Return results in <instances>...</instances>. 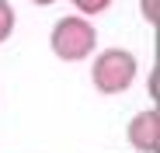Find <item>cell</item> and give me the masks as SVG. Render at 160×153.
Here are the masks:
<instances>
[{
	"mask_svg": "<svg viewBox=\"0 0 160 153\" xmlns=\"http://www.w3.org/2000/svg\"><path fill=\"white\" fill-rule=\"evenodd\" d=\"M49 49L52 56L63 63H84L94 49H98V28L94 21L84 14H66L52 24L49 32Z\"/></svg>",
	"mask_w": 160,
	"mask_h": 153,
	"instance_id": "obj_1",
	"label": "cell"
},
{
	"mask_svg": "<svg viewBox=\"0 0 160 153\" xmlns=\"http://www.w3.org/2000/svg\"><path fill=\"white\" fill-rule=\"evenodd\" d=\"M136 73H139V63L136 56L122 45H112V49H101L91 63V84L98 94L104 97H115V94H125L132 84H136Z\"/></svg>",
	"mask_w": 160,
	"mask_h": 153,
	"instance_id": "obj_2",
	"label": "cell"
},
{
	"mask_svg": "<svg viewBox=\"0 0 160 153\" xmlns=\"http://www.w3.org/2000/svg\"><path fill=\"white\" fill-rule=\"evenodd\" d=\"M125 139L136 153H157L160 150V111L157 108L136 111L125 125Z\"/></svg>",
	"mask_w": 160,
	"mask_h": 153,
	"instance_id": "obj_3",
	"label": "cell"
},
{
	"mask_svg": "<svg viewBox=\"0 0 160 153\" xmlns=\"http://www.w3.org/2000/svg\"><path fill=\"white\" fill-rule=\"evenodd\" d=\"M18 28V11L11 7V0H0V42H7Z\"/></svg>",
	"mask_w": 160,
	"mask_h": 153,
	"instance_id": "obj_4",
	"label": "cell"
},
{
	"mask_svg": "<svg viewBox=\"0 0 160 153\" xmlns=\"http://www.w3.org/2000/svg\"><path fill=\"white\" fill-rule=\"evenodd\" d=\"M70 4L77 7V14H84V17H98V14H104L115 0H70Z\"/></svg>",
	"mask_w": 160,
	"mask_h": 153,
	"instance_id": "obj_5",
	"label": "cell"
},
{
	"mask_svg": "<svg viewBox=\"0 0 160 153\" xmlns=\"http://www.w3.org/2000/svg\"><path fill=\"white\" fill-rule=\"evenodd\" d=\"M139 14H143L146 24H157V17H160V0H139Z\"/></svg>",
	"mask_w": 160,
	"mask_h": 153,
	"instance_id": "obj_6",
	"label": "cell"
},
{
	"mask_svg": "<svg viewBox=\"0 0 160 153\" xmlns=\"http://www.w3.org/2000/svg\"><path fill=\"white\" fill-rule=\"evenodd\" d=\"M32 4H35V7H52L56 0H32Z\"/></svg>",
	"mask_w": 160,
	"mask_h": 153,
	"instance_id": "obj_7",
	"label": "cell"
}]
</instances>
